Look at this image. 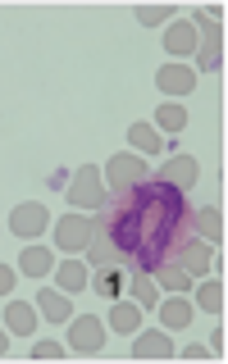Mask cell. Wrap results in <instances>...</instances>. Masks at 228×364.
Returning a JSON list of instances; mask_svg holds the SVG:
<instances>
[{"instance_id": "obj_1", "label": "cell", "mask_w": 228, "mask_h": 364, "mask_svg": "<svg viewBox=\"0 0 228 364\" xmlns=\"http://www.w3.org/2000/svg\"><path fill=\"white\" fill-rule=\"evenodd\" d=\"M100 232L110 237L114 259L123 269L155 273L160 264L178 255L182 242H192V205L187 191L169 187V182H133L110 200Z\"/></svg>"}, {"instance_id": "obj_2", "label": "cell", "mask_w": 228, "mask_h": 364, "mask_svg": "<svg viewBox=\"0 0 228 364\" xmlns=\"http://www.w3.org/2000/svg\"><path fill=\"white\" fill-rule=\"evenodd\" d=\"M68 205H73V210H105L110 205V191H105V182H100L96 164H83L73 173V182H68Z\"/></svg>"}, {"instance_id": "obj_3", "label": "cell", "mask_w": 228, "mask_h": 364, "mask_svg": "<svg viewBox=\"0 0 228 364\" xmlns=\"http://www.w3.org/2000/svg\"><path fill=\"white\" fill-rule=\"evenodd\" d=\"M187 23H192V28L201 32V37H197V50H201V68H214V64H219V55H224V32H219V18H210V14L201 9V14H192Z\"/></svg>"}, {"instance_id": "obj_4", "label": "cell", "mask_w": 228, "mask_h": 364, "mask_svg": "<svg viewBox=\"0 0 228 364\" xmlns=\"http://www.w3.org/2000/svg\"><path fill=\"white\" fill-rule=\"evenodd\" d=\"M100 346H105V323H100L96 314H78L73 328H68V350H78V355H96Z\"/></svg>"}, {"instance_id": "obj_5", "label": "cell", "mask_w": 228, "mask_h": 364, "mask_svg": "<svg viewBox=\"0 0 228 364\" xmlns=\"http://www.w3.org/2000/svg\"><path fill=\"white\" fill-rule=\"evenodd\" d=\"M100 219H78V214H68V219H60V228H55V242H60V250H87V242L96 237Z\"/></svg>"}, {"instance_id": "obj_6", "label": "cell", "mask_w": 228, "mask_h": 364, "mask_svg": "<svg viewBox=\"0 0 228 364\" xmlns=\"http://www.w3.org/2000/svg\"><path fill=\"white\" fill-rule=\"evenodd\" d=\"M46 223H51V214H46V205H37V200H23V205H14V214H9V228H14L23 242L41 237Z\"/></svg>"}, {"instance_id": "obj_7", "label": "cell", "mask_w": 228, "mask_h": 364, "mask_svg": "<svg viewBox=\"0 0 228 364\" xmlns=\"http://www.w3.org/2000/svg\"><path fill=\"white\" fill-rule=\"evenodd\" d=\"M197 178H201V164L192 155H174L165 168H160V182H169V187H178V191L197 187Z\"/></svg>"}, {"instance_id": "obj_8", "label": "cell", "mask_w": 228, "mask_h": 364, "mask_svg": "<svg viewBox=\"0 0 228 364\" xmlns=\"http://www.w3.org/2000/svg\"><path fill=\"white\" fill-rule=\"evenodd\" d=\"M155 87L165 91V96H187V91L197 87V73H192L187 64H165L155 73Z\"/></svg>"}, {"instance_id": "obj_9", "label": "cell", "mask_w": 228, "mask_h": 364, "mask_svg": "<svg viewBox=\"0 0 228 364\" xmlns=\"http://www.w3.org/2000/svg\"><path fill=\"white\" fill-rule=\"evenodd\" d=\"M105 173H110V187L123 191V187H133V182H146V164L137 155H114Z\"/></svg>"}, {"instance_id": "obj_10", "label": "cell", "mask_w": 228, "mask_h": 364, "mask_svg": "<svg viewBox=\"0 0 228 364\" xmlns=\"http://www.w3.org/2000/svg\"><path fill=\"white\" fill-rule=\"evenodd\" d=\"M91 291H96V296H105V301H110V296H123V291H128V273H123V269H114V264H100L96 273H91Z\"/></svg>"}, {"instance_id": "obj_11", "label": "cell", "mask_w": 228, "mask_h": 364, "mask_svg": "<svg viewBox=\"0 0 228 364\" xmlns=\"http://www.w3.org/2000/svg\"><path fill=\"white\" fill-rule=\"evenodd\" d=\"M133 355L137 360H169L174 355V337L169 333H142L133 341Z\"/></svg>"}, {"instance_id": "obj_12", "label": "cell", "mask_w": 228, "mask_h": 364, "mask_svg": "<svg viewBox=\"0 0 228 364\" xmlns=\"http://www.w3.org/2000/svg\"><path fill=\"white\" fill-rule=\"evenodd\" d=\"M192 232H197L201 242H219V237H224V214H219V205L192 210Z\"/></svg>"}, {"instance_id": "obj_13", "label": "cell", "mask_w": 228, "mask_h": 364, "mask_svg": "<svg viewBox=\"0 0 228 364\" xmlns=\"http://www.w3.org/2000/svg\"><path fill=\"white\" fill-rule=\"evenodd\" d=\"M5 328L19 333V337H32V333H37V310H32L28 301H9L5 305Z\"/></svg>"}, {"instance_id": "obj_14", "label": "cell", "mask_w": 228, "mask_h": 364, "mask_svg": "<svg viewBox=\"0 0 228 364\" xmlns=\"http://www.w3.org/2000/svg\"><path fill=\"white\" fill-rule=\"evenodd\" d=\"M137 328H142V305H137V301H119L110 310V333L137 337Z\"/></svg>"}, {"instance_id": "obj_15", "label": "cell", "mask_w": 228, "mask_h": 364, "mask_svg": "<svg viewBox=\"0 0 228 364\" xmlns=\"http://www.w3.org/2000/svg\"><path fill=\"white\" fill-rule=\"evenodd\" d=\"M174 264H182L192 278H201V273L210 269V246H205V242H182L178 255H174Z\"/></svg>"}, {"instance_id": "obj_16", "label": "cell", "mask_w": 228, "mask_h": 364, "mask_svg": "<svg viewBox=\"0 0 228 364\" xmlns=\"http://www.w3.org/2000/svg\"><path fill=\"white\" fill-rule=\"evenodd\" d=\"M128 291H133V301L142 305V310H155V305H160L155 278H151V273H142V269H128Z\"/></svg>"}, {"instance_id": "obj_17", "label": "cell", "mask_w": 228, "mask_h": 364, "mask_svg": "<svg viewBox=\"0 0 228 364\" xmlns=\"http://www.w3.org/2000/svg\"><path fill=\"white\" fill-rule=\"evenodd\" d=\"M165 46H169V55H192L197 50V28L187 18H174V28L165 32Z\"/></svg>"}, {"instance_id": "obj_18", "label": "cell", "mask_w": 228, "mask_h": 364, "mask_svg": "<svg viewBox=\"0 0 228 364\" xmlns=\"http://www.w3.org/2000/svg\"><path fill=\"white\" fill-rule=\"evenodd\" d=\"M151 278H155V287H165V291H178V296L192 291V273L182 269V264H174V259H169V264H160Z\"/></svg>"}, {"instance_id": "obj_19", "label": "cell", "mask_w": 228, "mask_h": 364, "mask_svg": "<svg viewBox=\"0 0 228 364\" xmlns=\"http://www.w3.org/2000/svg\"><path fill=\"white\" fill-rule=\"evenodd\" d=\"M55 278H60V291H83L91 273L83 259H64V264H55Z\"/></svg>"}, {"instance_id": "obj_20", "label": "cell", "mask_w": 228, "mask_h": 364, "mask_svg": "<svg viewBox=\"0 0 228 364\" xmlns=\"http://www.w3.org/2000/svg\"><path fill=\"white\" fill-rule=\"evenodd\" d=\"M37 305L51 323H68V314H73V305H68L64 291H37Z\"/></svg>"}, {"instance_id": "obj_21", "label": "cell", "mask_w": 228, "mask_h": 364, "mask_svg": "<svg viewBox=\"0 0 228 364\" xmlns=\"http://www.w3.org/2000/svg\"><path fill=\"white\" fill-rule=\"evenodd\" d=\"M155 310H160V323H165V328H187V318H192V305H187V296H174V301H160Z\"/></svg>"}, {"instance_id": "obj_22", "label": "cell", "mask_w": 228, "mask_h": 364, "mask_svg": "<svg viewBox=\"0 0 228 364\" xmlns=\"http://www.w3.org/2000/svg\"><path fill=\"white\" fill-rule=\"evenodd\" d=\"M19 269L28 273V278H41V273L55 269V259H51V250H46V246H28V250L19 255Z\"/></svg>"}, {"instance_id": "obj_23", "label": "cell", "mask_w": 228, "mask_h": 364, "mask_svg": "<svg viewBox=\"0 0 228 364\" xmlns=\"http://www.w3.org/2000/svg\"><path fill=\"white\" fill-rule=\"evenodd\" d=\"M128 146H137L142 155H155L165 141H160V132L151 128V123H133V128H128Z\"/></svg>"}, {"instance_id": "obj_24", "label": "cell", "mask_w": 228, "mask_h": 364, "mask_svg": "<svg viewBox=\"0 0 228 364\" xmlns=\"http://www.w3.org/2000/svg\"><path fill=\"white\" fill-rule=\"evenodd\" d=\"M155 123H160L165 132H182V128H187V109L169 100V105H160V109H155Z\"/></svg>"}, {"instance_id": "obj_25", "label": "cell", "mask_w": 228, "mask_h": 364, "mask_svg": "<svg viewBox=\"0 0 228 364\" xmlns=\"http://www.w3.org/2000/svg\"><path fill=\"white\" fill-rule=\"evenodd\" d=\"M87 264H114V250H110V237L105 232H100V228H96V237H91V242H87Z\"/></svg>"}, {"instance_id": "obj_26", "label": "cell", "mask_w": 228, "mask_h": 364, "mask_svg": "<svg viewBox=\"0 0 228 364\" xmlns=\"http://www.w3.org/2000/svg\"><path fill=\"white\" fill-rule=\"evenodd\" d=\"M197 305L210 310V314H219L224 310V282H201V287H197Z\"/></svg>"}, {"instance_id": "obj_27", "label": "cell", "mask_w": 228, "mask_h": 364, "mask_svg": "<svg viewBox=\"0 0 228 364\" xmlns=\"http://www.w3.org/2000/svg\"><path fill=\"white\" fill-rule=\"evenodd\" d=\"M137 18H142L146 28H155V23H174V18H178V9H169V5H151V9H137Z\"/></svg>"}, {"instance_id": "obj_28", "label": "cell", "mask_w": 228, "mask_h": 364, "mask_svg": "<svg viewBox=\"0 0 228 364\" xmlns=\"http://www.w3.org/2000/svg\"><path fill=\"white\" fill-rule=\"evenodd\" d=\"M68 346H60V341H37V346H32V355L37 360H60Z\"/></svg>"}, {"instance_id": "obj_29", "label": "cell", "mask_w": 228, "mask_h": 364, "mask_svg": "<svg viewBox=\"0 0 228 364\" xmlns=\"http://www.w3.org/2000/svg\"><path fill=\"white\" fill-rule=\"evenodd\" d=\"M5 291H14V269L0 264V296H5Z\"/></svg>"}, {"instance_id": "obj_30", "label": "cell", "mask_w": 228, "mask_h": 364, "mask_svg": "<svg viewBox=\"0 0 228 364\" xmlns=\"http://www.w3.org/2000/svg\"><path fill=\"white\" fill-rule=\"evenodd\" d=\"M182 355H187V360H205L210 350H205V346H182Z\"/></svg>"}, {"instance_id": "obj_31", "label": "cell", "mask_w": 228, "mask_h": 364, "mask_svg": "<svg viewBox=\"0 0 228 364\" xmlns=\"http://www.w3.org/2000/svg\"><path fill=\"white\" fill-rule=\"evenodd\" d=\"M5 350H9V337H5V333H0V355H5Z\"/></svg>"}]
</instances>
